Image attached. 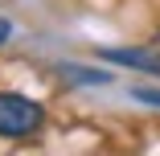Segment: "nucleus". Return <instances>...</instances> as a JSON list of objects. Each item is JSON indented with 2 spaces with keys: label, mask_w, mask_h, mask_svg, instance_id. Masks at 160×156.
Segmentation results:
<instances>
[{
  "label": "nucleus",
  "mask_w": 160,
  "mask_h": 156,
  "mask_svg": "<svg viewBox=\"0 0 160 156\" xmlns=\"http://www.w3.org/2000/svg\"><path fill=\"white\" fill-rule=\"evenodd\" d=\"M12 33H17V25H12L8 17H0V45H4V41H12Z\"/></svg>",
  "instance_id": "39448f33"
},
{
  "label": "nucleus",
  "mask_w": 160,
  "mask_h": 156,
  "mask_svg": "<svg viewBox=\"0 0 160 156\" xmlns=\"http://www.w3.org/2000/svg\"><path fill=\"white\" fill-rule=\"evenodd\" d=\"M103 62H111V66H123V70H144V74H156L160 78V53L156 49H123V45H103L99 49Z\"/></svg>",
  "instance_id": "f03ea898"
},
{
  "label": "nucleus",
  "mask_w": 160,
  "mask_h": 156,
  "mask_svg": "<svg viewBox=\"0 0 160 156\" xmlns=\"http://www.w3.org/2000/svg\"><path fill=\"white\" fill-rule=\"evenodd\" d=\"M58 78L62 82H70V86H107L111 82V74L107 70H90V66H58Z\"/></svg>",
  "instance_id": "7ed1b4c3"
},
{
  "label": "nucleus",
  "mask_w": 160,
  "mask_h": 156,
  "mask_svg": "<svg viewBox=\"0 0 160 156\" xmlns=\"http://www.w3.org/2000/svg\"><path fill=\"white\" fill-rule=\"evenodd\" d=\"M45 128V107L12 95V90H0V136L4 140H25V136H37Z\"/></svg>",
  "instance_id": "f257e3e1"
},
{
  "label": "nucleus",
  "mask_w": 160,
  "mask_h": 156,
  "mask_svg": "<svg viewBox=\"0 0 160 156\" xmlns=\"http://www.w3.org/2000/svg\"><path fill=\"white\" fill-rule=\"evenodd\" d=\"M132 99L144 103V107H156V111H160V86H136V90H132Z\"/></svg>",
  "instance_id": "20e7f679"
}]
</instances>
